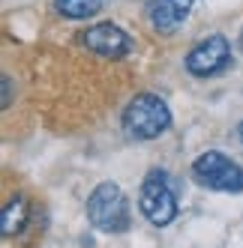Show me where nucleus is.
Masks as SVG:
<instances>
[{"instance_id":"f257e3e1","label":"nucleus","mask_w":243,"mask_h":248,"mask_svg":"<svg viewBox=\"0 0 243 248\" xmlns=\"http://www.w3.org/2000/svg\"><path fill=\"white\" fill-rule=\"evenodd\" d=\"M171 126L168 105L153 93H138L123 111V129L135 140H153Z\"/></svg>"},{"instance_id":"f03ea898","label":"nucleus","mask_w":243,"mask_h":248,"mask_svg":"<svg viewBox=\"0 0 243 248\" xmlns=\"http://www.w3.org/2000/svg\"><path fill=\"white\" fill-rule=\"evenodd\" d=\"M87 218L102 233H120L129 227V203L117 183H99L87 198Z\"/></svg>"},{"instance_id":"7ed1b4c3","label":"nucleus","mask_w":243,"mask_h":248,"mask_svg":"<svg viewBox=\"0 0 243 248\" xmlns=\"http://www.w3.org/2000/svg\"><path fill=\"white\" fill-rule=\"evenodd\" d=\"M192 176L213 191H243V168L219 150H207L192 162Z\"/></svg>"},{"instance_id":"20e7f679","label":"nucleus","mask_w":243,"mask_h":248,"mask_svg":"<svg viewBox=\"0 0 243 248\" xmlns=\"http://www.w3.org/2000/svg\"><path fill=\"white\" fill-rule=\"evenodd\" d=\"M138 206H141L144 218L150 224H156V227H165V224L174 221L177 198H174V191H171V186H168L162 170H150L144 176L141 191H138Z\"/></svg>"},{"instance_id":"39448f33","label":"nucleus","mask_w":243,"mask_h":248,"mask_svg":"<svg viewBox=\"0 0 243 248\" xmlns=\"http://www.w3.org/2000/svg\"><path fill=\"white\" fill-rule=\"evenodd\" d=\"M231 60V45L225 36H207L201 39L192 51L186 54V72L195 78H210L216 72H222Z\"/></svg>"},{"instance_id":"423d86ee","label":"nucleus","mask_w":243,"mask_h":248,"mask_svg":"<svg viewBox=\"0 0 243 248\" xmlns=\"http://www.w3.org/2000/svg\"><path fill=\"white\" fill-rule=\"evenodd\" d=\"M81 45L93 51V54L99 57H126L129 51H132V39H129V33L123 27H117L111 21H102V24H93L87 30H81Z\"/></svg>"},{"instance_id":"0eeeda50","label":"nucleus","mask_w":243,"mask_h":248,"mask_svg":"<svg viewBox=\"0 0 243 248\" xmlns=\"http://www.w3.org/2000/svg\"><path fill=\"white\" fill-rule=\"evenodd\" d=\"M195 0H150L147 3V18L156 33H174L192 12Z\"/></svg>"},{"instance_id":"6e6552de","label":"nucleus","mask_w":243,"mask_h":248,"mask_svg":"<svg viewBox=\"0 0 243 248\" xmlns=\"http://www.w3.org/2000/svg\"><path fill=\"white\" fill-rule=\"evenodd\" d=\"M27 216H30L27 198H21V194L9 198V203L3 206V218H0V230H3V236H15V233H18V230L27 224Z\"/></svg>"},{"instance_id":"1a4fd4ad","label":"nucleus","mask_w":243,"mask_h":248,"mask_svg":"<svg viewBox=\"0 0 243 248\" xmlns=\"http://www.w3.org/2000/svg\"><path fill=\"white\" fill-rule=\"evenodd\" d=\"M54 9L63 18H72V21H81V18H90L102 9V0H54Z\"/></svg>"},{"instance_id":"9d476101","label":"nucleus","mask_w":243,"mask_h":248,"mask_svg":"<svg viewBox=\"0 0 243 248\" xmlns=\"http://www.w3.org/2000/svg\"><path fill=\"white\" fill-rule=\"evenodd\" d=\"M12 105V81L3 75V108H9Z\"/></svg>"},{"instance_id":"9b49d317","label":"nucleus","mask_w":243,"mask_h":248,"mask_svg":"<svg viewBox=\"0 0 243 248\" xmlns=\"http://www.w3.org/2000/svg\"><path fill=\"white\" fill-rule=\"evenodd\" d=\"M237 138L243 140V120H240V126H237Z\"/></svg>"},{"instance_id":"f8f14e48","label":"nucleus","mask_w":243,"mask_h":248,"mask_svg":"<svg viewBox=\"0 0 243 248\" xmlns=\"http://www.w3.org/2000/svg\"><path fill=\"white\" fill-rule=\"evenodd\" d=\"M240 54H243V33H240Z\"/></svg>"}]
</instances>
